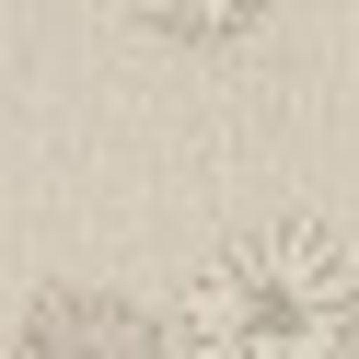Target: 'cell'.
Wrapping results in <instances>:
<instances>
[{
  "label": "cell",
  "instance_id": "6da1fadb",
  "mask_svg": "<svg viewBox=\"0 0 359 359\" xmlns=\"http://www.w3.org/2000/svg\"><path fill=\"white\" fill-rule=\"evenodd\" d=\"M186 359H359V266L325 220H243L174 290Z\"/></svg>",
  "mask_w": 359,
  "mask_h": 359
},
{
  "label": "cell",
  "instance_id": "7a4b0ae2",
  "mask_svg": "<svg viewBox=\"0 0 359 359\" xmlns=\"http://www.w3.org/2000/svg\"><path fill=\"white\" fill-rule=\"evenodd\" d=\"M12 359H186V336H174L151 302H128V290L47 278L24 313H12Z\"/></svg>",
  "mask_w": 359,
  "mask_h": 359
},
{
  "label": "cell",
  "instance_id": "3957f363",
  "mask_svg": "<svg viewBox=\"0 0 359 359\" xmlns=\"http://www.w3.org/2000/svg\"><path fill=\"white\" fill-rule=\"evenodd\" d=\"M128 24H151L163 47H232V35L266 24V0H116Z\"/></svg>",
  "mask_w": 359,
  "mask_h": 359
}]
</instances>
